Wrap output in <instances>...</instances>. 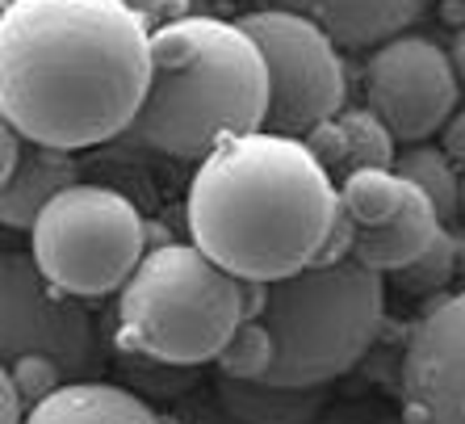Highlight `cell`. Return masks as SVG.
<instances>
[{
  "label": "cell",
  "mask_w": 465,
  "mask_h": 424,
  "mask_svg": "<svg viewBox=\"0 0 465 424\" xmlns=\"http://www.w3.org/2000/svg\"><path fill=\"white\" fill-rule=\"evenodd\" d=\"M444 156L457 164V168H465V109H457L453 118L444 122V139H440Z\"/></svg>",
  "instance_id": "24"
},
{
  "label": "cell",
  "mask_w": 465,
  "mask_h": 424,
  "mask_svg": "<svg viewBox=\"0 0 465 424\" xmlns=\"http://www.w3.org/2000/svg\"><path fill=\"white\" fill-rule=\"evenodd\" d=\"M407 424H465V290L415 319L399 366Z\"/></svg>",
  "instance_id": "11"
},
{
  "label": "cell",
  "mask_w": 465,
  "mask_h": 424,
  "mask_svg": "<svg viewBox=\"0 0 465 424\" xmlns=\"http://www.w3.org/2000/svg\"><path fill=\"white\" fill-rule=\"evenodd\" d=\"M369 424H407V420H402V416H373Z\"/></svg>",
  "instance_id": "27"
},
{
  "label": "cell",
  "mask_w": 465,
  "mask_h": 424,
  "mask_svg": "<svg viewBox=\"0 0 465 424\" xmlns=\"http://www.w3.org/2000/svg\"><path fill=\"white\" fill-rule=\"evenodd\" d=\"M0 122H5V118H0ZM25 147H30V139H25L13 122H5V126H0V181H9V177L22 168Z\"/></svg>",
  "instance_id": "22"
},
{
  "label": "cell",
  "mask_w": 465,
  "mask_h": 424,
  "mask_svg": "<svg viewBox=\"0 0 465 424\" xmlns=\"http://www.w3.org/2000/svg\"><path fill=\"white\" fill-rule=\"evenodd\" d=\"M5 370L13 374V382L22 387V395L30 399V408L38 399H46L51 391H59L67 382V374H64V366L54 358H46V353H25V358H13V361H5Z\"/></svg>",
  "instance_id": "19"
},
{
  "label": "cell",
  "mask_w": 465,
  "mask_h": 424,
  "mask_svg": "<svg viewBox=\"0 0 465 424\" xmlns=\"http://www.w3.org/2000/svg\"><path fill=\"white\" fill-rule=\"evenodd\" d=\"M239 25L256 38L264 67H269L264 131L306 139L314 126L344 114V59H340V43L323 25L285 9H256L248 17H239Z\"/></svg>",
  "instance_id": "7"
},
{
  "label": "cell",
  "mask_w": 465,
  "mask_h": 424,
  "mask_svg": "<svg viewBox=\"0 0 465 424\" xmlns=\"http://www.w3.org/2000/svg\"><path fill=\"white\" fill-rule=\"evenodd\" d=\"M461 80L453 55L423 34H399L365 59V109H373L399 143H428L453 118Z\"/></svg>",
  "instance_id": "9"
},
{
  "label": "cell",
  "mask_w": 465,
  "mask_h": 424,
  "mask_svg": "<svg viewBox=\"0 0 465 424\" xmlns=\"http://www.w3.org/2000/svg\"><path fill=\"white\" fill-rule=\"evenodd\" d=\"M260 9H285L323 25L348 51H373L407 34L428 9V0H260Z\"/></svg>",
  "instance_id": "12"
},
{
  "label": "cell",
  "mask_w": 465,
  "mask_h": 424,
  "mask_svg": "<svg viewBox=\"0 0 465 424\" xmlns=\"http://www.w3.org/2000/svg\"><path fill=\"white\" fill-rule=\"evenodd\" d=\"M0 353L5 361L46 353L64 366L67 379L101 374V332L88 307L54 290L34 265L30 252L9 248L0 261Z\"/></svg>",
  "instance_id": "8"
},
{
  "label": "cell",
  "mask_w": 465,
  "mask_h": 424,
  "mask_svg": "<svg viewBox=\"0 0 465 424\" xmlns=\"http://www.w3.org/2000/svg\"><path fill=\"white\" fill-rule=\"evenodd\" d=\"M30 257L54 290L101 298L122 290L139 269L147 257V227L126 194L76 181L51 197L30 227Z\"/></svg>",
  "instance_id": "6"
},
{
  "label": "cell",
  "mask_w": 465,
  "mask_h": 424,
  "mask_svg": "<svg viewBox=\"0 0 465 424\" xmlns=\"http://www.w3.org/2000/svg\"><path fill=\"white\" fill-rule=\"evenodd\" d=\"M269 67L239 22L189 13L152 30V85L126 139L173 160H206L223 139L264 131Z\"/></svg>",
  "instance_id": "3"
},
{
  "label": "cell",
  "mask_w": 465,
  "mask_h": 424,
  "mask_svg": "<svg viewBox=\"0 0 465 424\" xmlns=\"http://www.w3.org/2000/svg\"><path fill=\"white\" fill-rule=\"evenodd\" d=\"M453 265H457V239L449 236V227H444L440 236H436L432 248L423 252L420 261L407 265V269H399V273H407L411 286H440V282H449Z\"/></svg>",
  "instance_id": "20"
},
{
  "label": "cell",
  "mask_w": 465,
  "mask_h": 424,
  "mask_svg": "<svg viewBox=\"0 0 465 424\" xmlns=\"http://www.w3.org/2000/svg\"><path fill=\"white\" fill-rule=\"evenodd\" d=\"M449 55H453V67H457V80H461L465 88V25L453 34V46H449Z\"/></svg>",
  "instance_id": "26"
},
{
  "label": "cell",
  "mask_w": 465,
  "mask_h": 424,
  "mask_svg": "<svg viewBox=\"0 0 465 424\" xmlns=\"http://www.w3.org/2000/svg\"><path fill=\"white\" fill-rule=\"evenodd\" d=\"M67 186H76L72 156L30 143L22 168H17L9 181H0V218H5V227L30 231L34 223H38V215L46 210V202L59 197Z\"/></svg>",
  "instance_id": "15"
},
{
  "label": "cell",
  "mask_w": 465,
  "mask_h": 424,
  "mask_svg": "<svg viewBox=\"0 0 465 424\" xmlns=\"http://www.w3.org/2000/svg\"><path fill=\"white\" fill-rule=\"evenodd\" d=\"M272 361H277V340H272L269 324L260 316H248L235 328V337L223 345V353L214 358V366L223 370V379H269Z\"/></svg>",
  "instance_id": "18"
},
{
  "label": "cell",
  "mask_w": 465,
  "mask_h": 424,
  "mask_svg": "<svg viewBox=\"0 0 465 424\" xmlns=\"http://www.w3.org/2000/svg\"><path fill=\"white\" fill-rule=\"evenodd\" d=\"M461 218H465V173H461Z\"/></svg>",
  "instance_id": "28"
},
{
  "label": "cell",
  "mask_w": 465,
  "mask_h": 424,
  "mask_svg": "<svg viewBox=\"0 0 465 424\" xmlns=\"http://www.w3.org/2000/svg\"><path fill=\"white\" fill-rule=\"evenodd\" d=\"M252 316L243 278L202 252L193 239L147 248L118 290V345L163 366H202L223 353Z\"/></svg>",
  "instance_id": "4"
},
{
  "label": "cell",
  "mask_w": 465,
  "mask_h": 424,
  "mask_svg": "<svg viewBox=\"0 0 465 424\" xmlns=\"http://www.w3.org/2000/svg\"><path fill=\"white\" fill-rule=\"evenodd\" d=\"M218 399L239 424H311L327 408V387H277L269 379H223Z\"/></svg>",
  "instance_id": "16"
},
{
  "label": "cell",
  "mask_w": 465,
  "mask_h": 424,
  "mask_svg": "<svg viewBox=\"0 0 465 424\" xmlns=\"http://www.w3.org/2000/svg\"><path fill=\"white\" fill-rule=\"evenodd\" d=\"M340 218V181L306 139L248 131L223 139L184 194L189 239L243 282H277L319 261Z\"/></svg>",
  "instance_id": "2"
},
{
  "label": "cell",
  "mask_w": 465,
  "mask_h": 424,
  "mask_svg": "<svg viewBox=\"0 0 465 424\" xmlns=\"http://www.w3.org/2000/svg\"><path fill=\"white\" fill-rule=\"evenodd\" d=\"M143 17L147 30H160V25L176 22V17H189V0H122Z\"/></svg>",
  "instance_id": "21"
},
{
  "label": "cell",
  "mask_w": 465,
  "mask_h": 424,
  "mask_svg": "<svg viewBox=\"0 0 465 424\" xmlns=\"http://www.w3.org/2000/svg\"><path fill=\"white\" fill-rule=\"evenodd\" d=\"M369 420H373L369 408H361V403H340V408H323L311 424H369Z\"/></svg>",
  "instance_id": "25"
},
{
  "label": "cell",
  "mask_w": 465,
  "mask_h": 424,
  "mask_svg": "<svg viewBox=\"0 0 465 424\" xmlns=\"http://www.w3.org/2000/svg\"><path fill=\"white\" fill-rule=\"evenodd\" d=\"M152 85V30L122 0H5L0 118L80 152L130 131Z\"/></svg>",
  "instance_id": "1"
},
{
  "label": "cell",
  "mask_w": 465,
  "mask_h": 424,
  "mask_svg": "<svg viewBox=\"0 0 465 424\" xmlns=\"http://www.w3.org/2000/svg\"><path fill=\"white\" fill-rule=\"evenodd\" d=\"M340 215L352 227V261L399 273L444 231L432 197L394 168H365L340 181Z\"/></svg>",
  "instance_id": "10"
},
{
  "label": "cell",
  "mask_w": 465,
  "mask_h": 424,
  "mask_svg": "<svg viewBox=\"0 0 465 424\" xmlns=\"http://www.w3.org/2000/svg\"><path fill=\"white\" fill-rule=\"evenodd\" d=\"M260 286V311L277 340L269 382L277 387H331L348 374L386 319V282L378 269L352 261L306 269Z\"/></svg>",
  "instance_id": "5"
},
{
  "label": "cell",
  "mask_w": 465,
  "mask_h": 424,
  "mask_svg": "<svg viewBox=\"0 0 465 424\" xmlns=\"http://www.w3.org/2000/svg\"><path fill=\"white\" fill-rule=\"evenodd\" d=\"M25 424H163L152 403L101 379H67L59 391L38 399Z\"/></svg>",
  "instance_id": "14"
},
{
  "label": "cell",
  "mask_w": 465,
  "mask_h": 424,
  "mask_svg": "<svg viewBox=\"0 0 465 424\" xmlns=\"http://www.w3.org/2000/svg\"><path fill=\"white\" fill-rule=\"evenodd\" d=\"M30 420V399L22 395V387L13 382L9 370H0V424H25Z\"/></svg>",
  "instance_id": "23"
},
{
  "label": "cell",
  "mask_w": 465,
  "mask_h": 424,
  "mask_svg": "<svg viewBox=\"0 0 465 424\" xmlns=\"http://www.w3.org/2000/svg\"><path fill=\"white\" fill-rule=\"evenodd\" d=\"M306 147L336 181L365 168H394L399 160V139L386 131V122L373 109H344L336 118H327L306 135Z\"/></svg>",
  "instance_id": "13"
},
{
  "label": "cell",
  "mask_w": 465,
  "mask_h": 424,
  "mask_svg": "<svg viewBox=\"0 0 465 424\" xmlns=\"http://www.w3.org/2000/svg\"><path fill=\"white\" fill-rule=\"evenodd\" d=\"M394 173H402L407 181H415L423 194L432 197V207L444 227L461 223V173H457V164L444 156V147L411 143L407 152H399Z\"/></svg>",
  "instance_id": "17"
}]
</instances>
